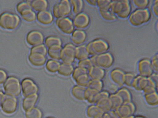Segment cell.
<instances>
[{
	"mask_svg": "<svg viewBox=\"0 0 158 118\" xmlns=\"http://www.w3.org/2000/svg\"><path fill=\"white\" fill-rule=\"evenodd\" d=\"M110 10L117 17L122 19L127 18L131 12L130 2L127 0L111 1Z\"/></svg>",
	"mask_w": 158,
	"mask_h": 118,
	"instance_id": "1",
	"label": "cell"
},
{
	"mask_svg": "<svg viewBox=\"0 0 158 118\" xmlns=\"http://www.w3.org/2000/svg\"><path fill=\"white\" fill-rule=\"evenodd\" d=\"M151 15L147 8L137 9L131 12L129 16V23L132 26L139 27L148 23L150 20Z\"/></svg>",
	"mask_w": 158,
	"mask_h": 118,
	"instance_id": "2",
	"label": "cell"
},
{
	"mask_svg": "<svg viewBox=\"0 0 158 118\" xmlns=\"http://www.w3.org/2000/svg\"><path fill=\"white\" fill-rule=\"evenodd\" d=\"M86 47L89 55L92 56L108 52L109 46L104 40L98 38L89 42Z\"/></svg>",
	"mask_w": 158,
	"mask_h": 118,
	"instance_id": "3",
	"label": "cell"
},
{
	"mask_svg": "<svg viewBox=\"0 0 158 118\" xmlns=\"http://www.w3.org/2000/svg\"><path fill=\"white\" fill-rule=\"evenodd\" d=\"M90 59L93 65L97 66L104 70L111 67L114 62L113 56L108 52L92 56Z\"/></svg>",
	"mask_w": 158,
	"mask_h": 118,
	"instance_id": "4",
	"label": "cell"
},
{
	"mask_svg": "<svg viewBox=\"0 0 158 118\" xmlns=\"http://www.w3.org/2000/svg\"><path fill=\"white\" fill-rule=\"evenodd\" d=\"M20 21L19 17L14 14L5 12L0 15V26L4 29H15L19 25Z\"/></svg>",
	"mask_w": 158,
	"mask_h": 118,
	"instance_id": "5",
	"label": "cell"
},
{
	"mask_svg": "<svg viewBox=\"0 0 158 118\" xmlns=\"http://www.w3.org/2000/svg\"><path fill=\"white\" fill-rule=\"evenodd\" d=\"M3 88L6 94L8 96H18L21 92L19 81L14 77H10L7 79L4 83Z\"/></svg>",
	"mask_w": 158,
	"mask_h": 118,
	"instance_id": "6",
	"label": "cell"
},
{
	"mask_svg": "<svg viewBox=\"0 0 158 118\" xmlns=\"http://www.w3.org/2000/svg\"><path fill=\"white\" fill-rule=\"evenodd\" d=\"M17 11L25 21L31 22L34 21L36 18L35 13L32 10L30 2H22L18 4L16 7Z\"/></svg>",
	"mask_w": 158,
	"mask_h": 118,
	"instance_id": "7",
	"label": "cell"
},
{
	"mask_svg": "<svg viewBox=\"0 0 158 118\" xmlns=\"http://www.w3.org/2000/svg\"><path fill=\"white\" fill-rule=\"evenodd\" d=\"M114 111L118 118H130L134 116L136 107L131 101L123 103Z\"/></svg>",
	"mask_w": 158,
	"mask_h": 118,
	"instance_id": "8",
	"label": "cell"
},
{
	"mask_svg": "<svg viewBox=\"0 0 158 118\" xmlns=\"http://www.w3.org/2000/svg\"><path fill=\"white\" fill-rule=\"evenodd\" d=\"M71 11V6L70 2L67 0H63L54 6L53 15L57 19L66 17L70 13Z\"/></svg>",
	"mask_w": 158,
	"mask_h": 118,
	"instance_id": "9",
	"label": "cell"
},
{
	"mask_svg": "<svg viewBox=\"0 0 158 118\" xmlns=\"http://www.w3.org/2000/svg\"><path fill=\"white\" fill-rule=\"evenodd\" d=\"M76 47L71 43L66 44L62 49L60 59L63 63L72 64L75 58Z\"/></svg>",
	"mask_w": 158,
	"mask_h": 118,
	"instance_id": "10",
	"label": "cell"
},
{
	"mask_svg": "<svg viewBox=\"0 0 158 118\" xmlns=\"http://www.w3.org/2000/svg\"><path fill=\"white\" fill-rule=\"evenodd\" d=\"M17 105V100L15 97L5 96L1 104V108L5 114L10 115L16 111Z\"/></svg>",
	"mask_w": 158,
	"mask_h": 118,
	"instance_id": "11",
	"label": "cell"
},
{
	"mask_svg": "<svg viewBox=\"0 0 158 118\" xmlns=\"http://www.w3.org/2000/svg\"><path fill=\"white\" fill-rule=\"evenodd\" d=\"M23 94L25 97L38 94L39 88L37 84L32 79L26 78L21 82Z\"/></svg>",
	"mask_w": 158,
	"mask_h": 118,
	"instance_id": "12",
	"label": "cell"
},
{
	"mask_svg": "<svg viewBox=\"0 0 158 118\" xmlns=\"http://www.w3.org/2000/svg\"><path fill=\"white\" fill-rule=\"evenodd\" d=\"M138 75L146 77H149L153 73V70L150 60L147 58L140 59L137 65Z\"/></svg>",
	"mask_w": 158,
	"mask_h": 118,
	"instance_id": "13",
	"label": "cell"
},
{
	"mask_svg": "<svg viewBox=\"0 0 158 118\" xmlns=\"http://www.w3.org/2000/svg\"><path fill=\"white\" fill-rule=\"evenodd\" d=\"M56 26L63 33L69 34L74 30V26L72 20L69 18L64 17L57 19L56 21Z\"/></svg>",
	"mask_w": 158,
	"mask_h": 118,
	"instance_id": "14",
	"label": "cell"
},
{
	"mask_svg": "<svg viewBox=\"0 0 158 118\" xmlns=\"http://www.w3.org/2000/svg\"><path fill=\"white\" fill-rule=\"evenodd\" d=\"M125 73L121 69L115 68L111 71L109 78L112 83L119 88L123 86V77Z\"/></svg>",
	"mask_w": 158,
	"mask_h": 118,
	"instance_id": "15",
	"label": "cell"
},
{
	"mask_svg": "<svg viewBox=\"0 0 158 118\" xmlns=\"http://www.w3.org/2000/svg\"><path fill=\"white\" fill-rule=\"evenodd\" d=\"M44 41L43 34L38 30H33L29 32L26 37V41L28 44L35 46L41 44Z\"/></svg>",
	"mask_w": 158,
	"mask_h": 118,
	"instance_id": "16",
	"label": "cell"
},
{
	"mask_svg": "<svg viewBox=\"0 0 158 118\" xmlns=\"http://www.w3.org/2000/svg\"><path fill=\"white\" fill-rule=\"evenodd\" d=\"M90 22L88 16L84 13L76 15L73 20L74 26L78 29L82 30L87 27Z\"/></svg>",
	"mask_w": 158,
	"mask_h": 118,
	"instance_id": "17",
	"label": "cell"
},
{
	"mask_svg": "<svg viewBox=\"0 0 158 118\" xmlns=\"http://www.w3.org/2000/svg\"><path fill=\"white\" fill-rule=\"evenodd\" d=\"M149 85L148 77L138 75L136 76L134 80L131 87L137 91L143 92Z\"/></svg>",
	"mask_w": 158,
	"mask_h": 118,
	"instance_id": "18",
	"label": "cell"
},
{
	"mask_svg": "<svg viewBox=\"0 0 158 118\" xmlns=\"http://www.w3.org/2000/svg\"><path fill=\"white\" fill-rule=\"evenodd\" d=\"M91 80H102L104 78L106 73L104 69L96 65H93L88 72Z\"/></svg>",
	"mask_w": 158,
	"mask_h": 118,
	"instance_id": "19",
	"label": "cell"
},
{
	"mask_svg": "<svg viewBox=\"0 0 158 118\" xmlns=\"http://www.w3.org/2000/svg\"><path fill=\"white\" fill-rule=\"evenodd\" d=\"M28 59L31 64L36 67L42 66L46 62V56L36 53H30Z\"/></svg>",
	"mask_w": 158,
	"mask_h": 118,
	"instance_id": "20",
	"label": "cell"
},
{
	"mask_svg": "<svg viewBox=\"0 0 158 118\" xmlns=\"http://www.w3.org/2000/svg\"><path fill=\"white\" fill-rule=\"evenodd\" d=\"M39 98L38 94L25 97L22 103L23 109L26 112L35 107L38 100Z\"/></svg>",
	"mask_w": 158,
	"mask_h": 118,
	"instance_id": "21",
	"label": "cell"
},
{
	"mask_svg": "<svg viewBox=\"0 0 158 118\" xmlns=\"http://www.w3.org/2000/svg\"><path fill=\"white\" fill-rule=\"evenodd\" d=\"M87 37L85 32L82 30H76L73 32L71 40L75 44L80 45L85 41Z\"/></svg>",
	"mask_w": 158,
	"mask_h": 118,
	"instance_id": "22",
	"label": "cell"
},
{
	"mask_svg": "<svg viewBox=\"0 0 158 118\" xmlns=\"http://www.w3.org/2000/svg\"><path fill=\"white\" fill-rule=\"evenodd\" d=\"M36 18L39 23L44 25L50 24L53 20V17L52 14L46 10L39 12L37 15Z\"/></svg>",
	"mask_w": 158,
	"mask_h": 118,
	"instance_id": "23",
	"label": "cell"
},
{
	"mask_svg": "<svg viewBox=\"0 0 158 118\" xmlns=\"http://www.w3.org/2000/svg\"><path fill=\"white\" fill-rule=\"evenodd\" d=\"M86 88L77 85H75L71 89V94L73 97L77 100L85 101L84 94Z\"/></svg>",
	"mask_w": 158,
	"mask_h": 118,
	"instance_id": "24",
	"label": "cell"
},
{
	"mask_svg": "<svg viewBox=\"0 0 158 118\" xmlns=\"http://www.w3.org/2000/svg\"><path fill=\"white\" fill-rule=\"evenodd\" d=\"M74 69L72 64L62 63L60 64L57 72L61 76L68 77L72 74Z\"/></svg>",
	"mask_w": 158,
	"mask_h": 118,
	"instance_id": "25",
	"label": "cell"
},
{
	"mask_svg": "<svg viewBox=\"0 0 158 118\" xmlns=\"http://www.w3.org/2000/svg\"><path fill=\"white\" fill-rule=\"evenodd\" d=\"M115 92L121 97L123 103L132 101L131 93L127 88L123 86L119 88Z\"/></svg>",
	"mask_w": 158,
	"mask_h": 118,
	"instance_id": "26",
	"label": "cell"
},
{
	"mask_svg": "<svg viewBox=\"0 0 158 118\" xmlns=\"http://www.w3.org/2000/svg\"><path fill=\"white\" fill-rule=\"evenodd\" d=\"M31 5L35 11L39 12L46 10L48 7V3L45 0H35L31 2Z\"/></svg>",
	"mask_w": 158,
	"mask_h": 118,
	"instance_id": "27",
	"label": "cell"
},
{
	"mask_svg": "<svg viewBox=\"0 0 158 118\" xmlns=\"http://www.w3.org/2000/svg\"><path fill=\"white\" fill-rule=\"evenodd\" d=\"M143 96L145 102L148 105L152 107L157 106V91L143 95Z\"/></svg>",
	"mask_w": 158,
	"mask_h": 118,
	"instance_id": "28",
	"label": "cell"
},
{
	"mask_svg": "<svg viewBox=\"0 0 158 118\" xmlns=\"http://www.w3.org/2000/svg\"><path fill=\"white\" fill-rule=\"evenodd\" d=\"M109 98L112 109L113 110L123 103L122 99L116 92L110 93Z\"/></svg>",
	"mask_w": 158,
	"mask_h": 118,
	"instance_id": "29",
	"label": "cell"
},
{
	"mask_svg": "<svg viewBox=\"0 0 158 118\" xmlns=\"http://www.w3.org/2000/svg\"><path fill=\"white\" fill-rule=\"evenodd\" d=\"M109 98L102 99L95 104L102 113L108 112L113 110Z\"/></svg>",
	"mask_w": 158,
	"mask_h": 118,
	"instance_id": "30",
	"label": "cell"
},
{
	"mask_svg": "<svg viewBox=\"0 0 158 118\" xmlns=\"http://www.w3.org/2000/svg\"><path fill=\"white\" fill-rule=\"evenodd\" d=\"M89 55L86 45H81L76 47L75 57L78 60L80 61L87 58Z\"/></svg>",
	"mask_w": 158,
	"mask_h": 118,
	"instance_id": "31",
	"label": "cell"
},
{
	"mask_svg": "<svg viewBox=\"0 0 158 118\" xmlns=\"http://www.w3.org/2000/svg\"><path fill=\"white\" fill-rule=\"evenodd\" d=\"M62 49L61 46H55L48 48V53L52 59L59 60L61 58Z\"/></svg>",
	"mask_w": 158,
	"mask_h": 118,
	"instance_id": "32",
	"label": "cell"
},
{
	"mask_svg": "<svg viewBox=\"0 0 158 118\" xmlns=\"http://www.w3.org/2000/svg\"><path fill=\"white\" fill-rule=\"evenodd\" d=\"M60 64L57 60L51 59L46 62L45 68L48 72L55 73L58 72Z\"/></svg>",
	"mask_w": 158,
	"mask_h": 118,
	"instance_id": "33",
	"label": "cell"
},
{
	"mask_svg": "<svg viewBox=\"0 0 158 118\" xmlns=\"http://www.w3.org/2000/svg\"><path fill=\"white\" fill-rule=\"evenodd\" d=\"M87 88L98 93L103 90L104 84L102 80L91 79Z\"/></svg>",
	"mask_w": 158,
	"mask_h": 118,
	"instance_id": "34",
	"label": "cell"
},
{
	"mask_svg": "<svg viewBox=\"0 0 158 118\" xmlns=\"http://www.w3.org/2000/svg\"><path fill=\"white\" fill-rule=\"evenodd\" d=\"M46 46L48 48L51 47L60 46H61L62 42L58 37L51 36L47 37L45 41Z\"/></svg>",
	"mask_w": 158,
	"mask_h": 118,
	"instance_id": "35",
	"label": "cell"
},
{
	"mask_svg": "<svg viewBox=\"0 0 158 118\" xmlns=\"http://www.w3.org/2000/svg\"><path fill=\"white\" fill-rule=\"evenodd\" d=\"M99 12L101 17L104 20L112 22L116 20L117 17L110 10H99Z\"/></svg>",
	"mask_w": 158,
	"mask_h": 118,
	"instance_id": "36",
	"label": "cell"
},
{
	"mask_svg": "<svg viewBox=\"0 0 158 118\" xmlns=\"http://www.w3.org/2000/svg\"><path fill=\"white\" fill-rule=\"evenodd\" d=\"M91 80L88 73L83 74L74 80L77 85L87 88Z\"/></svg>",
	"mask_w": 158,
	"mask_h": 118,
	"instance_id": "37",
	"label": "cell"
},
{
	"mask_svg": "<svg viewBox=\"0 0 158 118\" xmlns=\"http://www.w3.org/2000/svg\"><path fill=\"white\" fill-rule=\"evenodd\" d=\"M25 115L26 118H42L43 116L42 111L36 107L26 112Z\"/></svg>",
	"mask_w": 158,
	"mask_h": 118,
	"instance_id": "38",
	"label": "cell"
},
{
	"mask_svg": "<svg viewBox=\"0 0 158 118\" xmlns=\"http://www.w3.org/2000/svg\"><path fill=\"white\" fill-rule=\"evenodd\" d=\"M101 112H102L95 104H91L87 108L86 111L87 116L89 118H94Z\"/></svg>",
	"mask_w": 158,
	"mask_h": 118,
	"instance_id": "39",
	"label": "cell"
},
{
	"mask_svg": "<svg viewBox=\"0 0 158 118\" xmlns=\"http://www.w3.org/2000/svg\"><path fill=\"white\" fill-rule=\"evenodd\" d=\"M70 2L73 8V13L77 15L81 13L83 7V2L81 0H72Z\"/></svg>",
	"mask_w": 158,
	"mask_h": 118,
	"instance_id": "40",
	"label": "cell"
},
{
	"mask_svg": "<svg viewBox=\"0 0 158 118\" xmlns=\"http://www.w3.org/2000/svg\"><path fill=\"white\" fill-rule=\"evenodd\" d=\"M48 52L45 45L41 44L33 46L31 49L30 53L41 54L46 56Z\"/></svg>",
	"mask_w": 158,
	"mask_h": 118,
	"instance_id": "41",
	"label": "cell"
},
{
	"mask_svg": "<svg viewBox=\"0 0 158 118\" xmlns=\"http://www.w3.org/2000/svg\"><path fill=\"white\" fill-rule=\"evenodd\" d=\"M136 76L131 73H125L123 77L124 85L128 87H131L134 80Z\"/></svg>",
	"mask_w": 158,
	"mask_h": 118,
	"instance_id": "42",
	"label": "cell"
},
{
	"mask_svg": "<svg viewBox=\"0 0 158 118\" xmlns=\"http://www.w3.org/2000/svg\"><path fill=\"white\" fill-rule=\"evenodd\" d=\"M111 1L109 0H97V6L99 10H110Z\"/></svg>",
	"mask_w": 158,
	"mask_h": 118,
	"instance_id": "43",
	"label": "cell"
},
{
	"mask_svg": "<svg viewBox=\"0 0 158 118\" xmlns=\"http://www.w3.org/2000/svg\"><path fill=\"white\" fill-rule=\"evenodd\" d=\"M93 65L90 58H88L79 61L78 64V66L86 69L88 72Z\"/></svg>",
	"mask_w": 158,
	"mask_h": 118,
	"instance_id": "44",
	"label": "cell"
},
{
	"mask_svg": "<svg viewBox=\"0 0 158 118\" xmlns=\"http://www.w3.org/2000/svg\"><path fill=\"white\" fill-rule=\"evenodd\" d=\"M132 2L134 6L139 9L147 8L149 3L148 0H134Z\"/></svg>",
	"mask_w": 158,
	"mask_h": 118,
	"instance_id": "45",
	"label": "cell"
},
{
	"mask_svg": "<svg viewBox=\"0 0 158 118\" xmlns=\"http://www.w3.org/2000/svg\"><path fill=\"white\" fill-rule=\"evenodd\" d=\"M85 73H88V71L86 69L77 66L74 69L72 74L73 79L74 80L79 76Z\"/></svg>",
	"mask_w": 158,
	"mask_h": 118,
	"instance_id": "46",
	"label": "cell"
},
{
	"mask_svg": "<svg viewBox=\"0 0 158 118\" xmlns=\"http://www.w3.org/2000/svg\"><path fill=\"white\" fill-rule=\"evenodd\" d=\"M151 65L154 72L158 73V53L153 56L150 60Z\"/></svg>",
	"mask_w": 158,
	"mask_h": 118,
	"instance_id": "47",
	"label": "cell"
},
{
	"mask_svg": "<svg viewBox=\"0 0 158 118\" xmlns=\"http://www.w3.org/2000/svg\"><path fill=\"white\" fill-rule=\"evenodd\" d=\"M158 73H154L148 77L149 85L158 88Z\"/></svg>",
	"mask_w": 158,
	"mask_h": 118,
	"instance_id": "48",
	"label": "cell"
},
{
	"mask_svg": "<svg viewBox=\"0 0 158 118\" xmlns=\"http://www.w3.org/2000/svg\"><path fill=\"white\" fill-rule=\"evenodd\" d=\"M158 0L154 1L152 6V12L157 17L158 16Z\"/></svg>",
	"mask_w": 158,
	"mask_h": 118,
	"instance_id": "49",
	"label": "cell"
},
{
	"mask_svg": "<svg viewBox=\"0 0 158 118\" xmlns=\"http://www.w3.org/2000/svg\"><path fill=\"white\" fill-rule=\"evenodd\" d=\"M7 74L3 70L0 69V85L5 81L7 78Z\"/></svg>",
	"mask_w": 158,
	"mask_h": 118,
	"instance_id": "50",
	"label": "cell"
},
{
	"mask_svg": "<svg viewBox=\"0 0 158 118\" xmlns=\"http://www.w3.org/2000/svg\"><path fill=\"white\" fill-rule=\"evenodd\" d=\"M86 2L92 6H97V0H87Z\"/></svg>",
	"mask_w": 158,
	"mask_h": 118,
	"instance_id": "51",
	"label": "cell"
},
{
	"mask_svg": "<svg viewBox=\"0 0 158 118\" xmlns=\"http://www.w3.org/2000/svg\"><path fill=\"white\" fill-rule=\"evenodd\" d=\"M5 96V95L3 92L1 91H0V107Z\"/></svg>",
	"mask_w": 158,
	"mask_h": 118,
	"instance_id": "52",
	"label": "cell"
},
{
	"mask_svg": "<svg viewBox=\"0 0 158 118\" xmlns=\"http://www.w3.org/2000/svg\"><path fill=\"white\" fill-rule=\"evenodd\" d=\"M110 118H118V117L116 116L114 110L113 113Z\"/></svg>",
	"mask_w": 158,
	"mask_h": 118,
	"instance_id": "53",
	"label": "cell"
},
{
	"mask_svg": "<svg viewBox=\"0 0 158 118\" xmlns=\"http://www.w3.org/2000/svg\"><path fill=\"white\" fill-rule=\"evenodd\" d=\"M133 118H146L143 116L141 115H138L136 116H134Z\"/></svg>",
	"mask_w": 158,
	"mask_h": 118,
	"instance_id": "54",
	"label": "cell"
},
{
	"mask_svg": "<svg viewBox=\"0 0 158 118\" xmlns=\"http://www.w3.org/2000/svg\"><path fill=\"white\" fill-rule=\"evenodd\" d=\"M46 118H54L52 117H47Z\"/></svg>",
	"mask_w": 158,
	"mask_h": 118,
	"instance_id": "55",
	"label": "cell"
},
{
	"mask_svg": "<svg viewBox=\"0 0 158 118\" xmlns=\"http://www.w3.org/2000/svg\"><path fill=\"white\" fill-rule=\"evenodd\" d=\"M133 116L132 117L130 118H133Z\"/></svg>",
	"mask_w": 158,
	"mask_h": 118,
	"instance_id": "56",
	"label": "cell"
}]
</instances>
